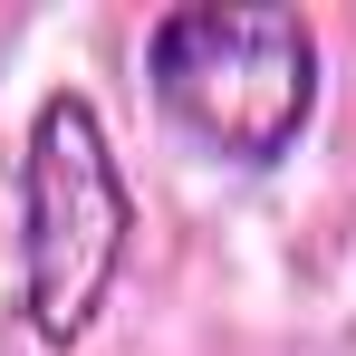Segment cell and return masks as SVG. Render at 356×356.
<instances>
[{
    "label": "cell",
    "instance_id": "obj_2",
    "mask_svg": "<svg viewBox=\"0 0 356 356\" xmlns=\"http://www.w3.org/2000/svg\"><path fill=\"white\" fill-rule=\"evenodd\" d=\"M125 232H135V202H125L97 97H77V87L39 97L29 145H19V308H29L39 347L67 356L97 327L125 270Z\"/></svg>",
    "mask_w": 356,
    "mask_h": 356
},
{
    "label": "cell",
    "instance_id": "obj_1",
    "mask_svg": "<svg viewBox=\"0 0 356 356\" xmlns=\"http://www.w3.org/2000/svg\"><path fill=\"white\" fill-rule=\"evenodd\" d=\"M145 77L212 164L270 174L318 116V29L289 0H183L145 29Z\"/></svg>",
    "mask_w": 356,
    "mask_h": 356
}]
</instances>
